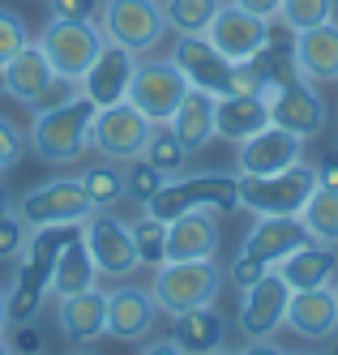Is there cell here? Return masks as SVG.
<instances>
[{
  "label": "cell",
  "instance_id": "1",
  "mask_svg": "<svg viewBox=\"0 0 338 355\" xmlns=\"http://www.w3.org/2000/svg\"><path fill=\"white\" fill-rule=\"evenodd\" d=\"M189 210H240V175L236 171H180L150 197L146 214L154 218H180Z\"/></svg>",
  "mask_w": 338,
  "mask_h": 355
},
{
  "label": "cell",
  "instance_id": "2",
  "mask_svg": "<svg viewBox=\"0 0 338 355\" xmlns=\"http://www.w3.org/2000/svg\"><path fill=\"white\" fill-rule=\"evenodd\" d=\"M227 283V270L214 261V257H201V261H163L159 274L150 283V300L154 309L167 313V317H180L189 309H205L214 304L219 291Z\"/></svg>",
  "mask_w": 338,
  "mask_h": 355
},
{
  "label": "cell",
  "instance_id": "3",
  "mask_svg": "<svg viewBox=\"0 0 338 355\" xmlns=\"http://www.w3.org/2000/svg\"><path fill=\"white\" fill-rule=\"evenodd\" d=\"M94 103L90 98H69L65 107H56V112H39L35 120H31V150L43 159V163H51V167H69V163H77L90 150V124H94Z\"/></svg>",
  "mask_w": 338,
  "mask_h": 355
},
{
  "label": "cell",
  "instance_id": "4",
  "mask_svg": "<svg viewBox=\"0 0 338 355\" xmlns=\"http://www.w3.org/2000/svg\"><path fill=\"white\" fill-rule=\"evenodd\" d=\"M317 167L304 159L274 175H240V210L248 214H300L304 201L317 193Z\"/></svg>",
  "mask_w": 338,
  "mask_h": 355
},
{
  "label": "cell",
  "instance_id": "5",
  "mask_svg": "<svg viewBox=\"0 0 338 355\" xmlns=\"http://www.w3.org/2000/svg\"><path fill=\"white\" fill-rule=\"evenodd\" d=\"M99 31L108 43H120L128 52H154L167 35L163 0H99Z\"/></svg>",
  "mask_w": 338,
  "mask_h": 355
},
{
  "label": "cell",
  "instance_id": "6",
  "mask_svg": "<svg viewBox=\"0 0 338 355\" xmlns=\"http://www.w3.org/2000/svg\"><path fill=\"white\" fill-rule=\"evenodd\" d=\"M35 43H39V52L47 56V64H51V73H56V78L82 82V73L90 69L94 52H99L108 39H103L99 21H65V17H51Z\"/></svg>",
  "mask_w": 338,
  "mask_h": 355
},
{
  "label": "cell",
  "instance_id": "7",
  "mask_svg": "<svg viewBox=\"0 0 338 355\" xmlns=\"http://www.w3.org/2000/svg\"><path fill=\"white\" fill-rule=\"evenodd\" d=\"M17 218L26 223V232L35 227H65V223H86V214L94 210L82 175H60V180H47L39 189H31L17 201Z\"/></svg>",
  "mask_w": 338,
  "mask_h": 355
},
{
  "label": "cell",
  "instance_id": "8",
  "mask_svg": "<svg viewBox=\"0 0 338 355\" xmlns=\"http://www.w3.org/2000/svg\"><path fill=\"white\" fill-rule=\"evenodd\" d=\"M189 82L185 73L176 69L171 56H137V69H133V82H128V103H133L142 116H150V124H167L171 112L180 107Z\"/></svg>",
  "mask_w": 338,
  "mask_h": 355
},
{
  "label": "cell",
  "instance_id": "9",
  "mask_svg": "<svg viewBox=\"0 0 338 355\" xmlns=\"http://www.w3.org/2000/svg\"><path fill=\"white\" fill-rule=\"evenodd\" d=\"M82 240L94 257V270L103 278H133V270L142 266L137 261V248H133V232H128V223L116 218L112 210H90L86 223H82Z\"/></svg>",
  "mask_w": 338,
  "mask_h": 355
},
{
  "label": "cell",
  "instance_id": "10",
  "mask_svg": "<svg viewBox=\"0 0 338 355\" xmlns=\"http://www.w3.org/2000/svg\"><path fill=\"white\" fill-rule=\"evenodd\" d=\"M150 116H142L133 103H112V107H99L94 112V124H90V146L99 150L103 159L112 163H128L133 155L146 150V137H150Z\"/></svg>",
  "mask_w": 338,
  "mask_h": 355
},
{
  "label": "cell",
  "instance_id": "11",
  "mask_svg": "<svg viewBox=\"0 0 338 355\" xmlns=\"http://www.w3.org/2000/svg\"><path fill=\"white\" fill-rule=\"evenodd\" d=\"M326 98L317 94V82L296 78L287 86H274L270 90V124L296 133L300 141H313L326 133Z\"/></svg>",
  "mask_w": 338,
  "mask_h": 355
},
{
  "label": "cell",
  "instance_id": "12",
  "mask_svg": "<svg viewBox=\"0 0 338 355\" xmlns=\"http://www.w3.org/2000/svg\"><path fill=\"white\" fill-rule=\"evenodd\" d=\"M171 60H176L180 73H185V82L193 90H205V94H214V98L231 94V73H236V60H227L205 35H176Z\"/></svg>",
  "mask_w": 338,
  "mask_h": 355
},
{
  "label": "cell",
  "instance_id": "13",
  "mask_svg": "<svg viewBox=\"0 0 338 355\" xmlns=\"http://www.w3.org/2000/svg\"><path fill=\"white\" fill-rule=\"evenodd\" d=\"M133 69H137V52H128L120 43H103L90 69L82 73V98H90L94 107H112V103H124L128 98V82H133Z\"/></svg>",
  "mask_w": 338,
  "mask_h": 355
},
{
  "label": "cell",
  "instance_id": "14",
  "mask_svg": "<svg viewBox=\"0 0 338 355\" xmlns=\"http://www.w3.org/2000/svg\"><path fill=\"white\" fill-rule=\"evenodd\" d=\"M287 300H291V287L282 283V274L266 270L253 287H244L240 334L244 338H274L282 329V321H287Z\"/></svg>",
  "mask_w": 338,
  "mask_h": 355
},
{
  "label": "cell",
  "instance_id": "15",
  "mask_svg": "<svg viewBox=\"0 0 338 355\" xmlns=\"http://www.w3.org/2000/svg\"><path fill=\"white\" fill-rule=\"evenodd\" d=\"M304 141L278 124H266L262 133H253L236 146V175H274L282 167H291L304 159Z\"/></svg>",
  "mask_w": 338,
  "mask_h": 355
},
{
  "label": "cell",
  "instance_id": "16",
  "mask_svg": "<svg viewBox=\"0 0 338 355\" xmlns=\"http://www.w3.org/2000/svg\"><path fill=\"white\" fill-rule=\"evenodd\" d=\"M205 39H210L227 60L244 64V60H253V56L266 47V39H270V21L253 17V13H244L240 5H231V0H227V5L214 13V21H210V31H205Z\"/></svg>",
  "mask_w": 338,
  "mask_h": 355
},
{
  "label": "cell",
  "instance_id": "17",
  "mask_svg": "<svg viewBox=\"0 0 338 355\" xmlns=\"http://www.w3.org/2000/svg\"><path fill=\"white\" fill-rule=\"evenodd\" d=\"M304 244H308V232H304L300 214H257V223H253V232L244 236L240 252L274 270L282 257H291V252L304 248Z\"/></svg>",
  "mask_w": 338,
  "mask_h": 355
},
{
  "label": "cell",
  "instance_id": "18",
  "mask_svg": "<svg viewBox=\"0 0 338 355\" xmlns=\"http://www.w3.org/2000/svg\"><path fill=\"white\" fill-rule=\"evenodd\" d=\"M219 210H189L167 223V252L163 261H201V257H214L223 232H219Z\"/></svg>",
  "mask_w": 338,
  "mask_h": 355
},
{
  "label": "cell",
  "instance_id": "19",
  "mask_svg": "<svg viewBox=\"0 0 338 355\" xmlns=\"http://www.w3.org/2000/svg\"><path fill=\"white\" fill-rule=\"evenodd\" d=\"M296 338L304 343H326L334 329H338V300H334V287H308V291H291L287 300V321Z\"/></svg>",
  "mask_w": 338,
  "mask_h": 355
},
{
  "label": "cell",
  "instance_id": "20",
  "mask_svg": "<svg viewBox=\"0 0 338 355\" xmlns=\"http://www.w3.org/2000/svg\"><path fill=\"white\" fill-rule=\"evenodd\" d=\"M56 304H60V309H56V325H60L65 343L86 347V343H99L103 334H108V291H103V287L65 295Z\"/></svg>",
  "mask_w": 338,
  "mask_h": 355
},
{
  "label": "cell",
  "instance_id": "21",
  "mask_svg": "<svg viewBox=\"0 0 338 355\" xmlns=\"http://www.w3.org/2000/svg\"><path fill=\"white\" fill-rule=\"evenodd\" d=\"M159 325V309H154L150 291L142 287H116L108 291V334L120 343H142Z\"/></svg>",
  "mask_w": 338,
  "mask_h": 355
},
{
  "label": "cell",
  "instance_id": "22",
  "mask_svg": "<svg viewBox=\"0 0 338 355\" xmlns=\"http://www.w3.org/2000/svg\"><path fill=\"white\" fill-rule=\"evenodd\" d=\"M51 78H56V73H51V64H47V56L39 52L35 39L26 43L22 52H13L5 64H0V90H5L13 103H22V107H31Z\"/></svg>",
  "mask_w": 338,
  "mask_h": 355
},
{
  "label": "cell",
  "instance_id": "23",
  "mask_svg": "<svg viewBox=\"0 0 338 355\" xmlns=\"http://www.w3.org/2000/svg\"><path fill=\"white\" fill-rule=\"evenodd\" d=\"M270 124V94H227L214 103V137L240 146Z\"/></svg>",
  "mask_w": 338,
  "mask_h": 355
},
{
  "label": "cell",
  "instance_id": "24",
  "mask_svg": "<svg viewBox=\"0 0 338 355\" xmlns=\"http://www.w3.org/2000/svg\"><path fill=\"white\" fill-rule=\"evenodd\" d=\"M296 64L308 82H338V21H321L296 35Z\"/></svg>",
  "mask_w": 338,
  "mask_h": 355
},
{
  "label": "cell",
  "instance_id": "25",
  "mask_svg": "<svg viewBox=\"0 0 338 355\" xmlns=\"http://www.w3.org/2000/svg\"><path fill=\"white\" fill-rule=\"evenodd\" d=\"M171 343L185 355H214L227 343V321L214 313V304H205V309H189V313L171 317Z\"/></svg>",
  "mask_w": 338,
  "mask_h": 355
},
{
  "label": "cell",
  "instance_id": "26",
  "mask_svg": "<svg viewBox=\"0 0 338 355\" xmlns=\"http://www.w3.org/2000/svg\"><path fill=\"white\" fill-rule=\"evenodd\" d=\"M214 103H219L214 94H205V90H193V86H189L185 98H180V107H176L171 120H167L171 133L185 141V150H193V155L214 141Z\"/></svg>",
  "mask_w": 338,
  "mask_h": 355
},
{
  "label": "cell",
  "instance_id": "27",
  "mask_svg": "<svg viewBox=\"0 0 338 355\" xmlns=\"http://www.w3.org/2000/svg\"><path fill=\"white\" fill-rule=\"evenodd\" d=\"M282 274V283H287L291 291H308V287H326L334 270H338V252L330 244H317V240H308L304 248H296L291 257H282L274 266Z\"/></svg>",
  "mask_w": 338,
  "mask_h": 355
},
{
  "label": "cell",
  "instance_id": "28",
  "mask_svg": "<svg viewBox=\"0 0 338 355\" xmlns=\"http://www.w3.org/2000/svg\"><path fill=\"white\" fill-rule=\"evenodd\" d=\"M90 287H99V270H94V257H90V248H86L82 232H77V236L60 248L56 266H51V287H47V295L65 300V295L90 291Z\"/></svg>",
  "mask_w": 338,
  "mask_h": 355
},
{
  "label": "cell",
  "instance_id": "29",
  "mask_svg": "<svg viewBox=\"0 0 338 355\" xmlns=\"http://www.w3.org/2000/svg\"><path fill=\"white\" fill-rule=\"evenodd\" d=\"M300 223H304L308 240L338 248V189H321L317 184V193L308 197L304 210H300Z\"/></svg>",
  "mask_w": 338,
  "mask_h": 355
},
{
  "label": "cell",
  "instance_id": "30",
  "mask_svg": "<svg viewBox=\"0 0 338 355\" xmlns=\"http://www.w3.org/2000/svg\"><path fill=\"white\" fill-rule=\"evenodd\" d=\"M227 0H163L167 35H205Z\"/></svg>",
  "mask_w": 338,
  "mask_h": 355
},
{
  "label": "cell",
  "instance_id": "31",
  "mask_svg": "<svg viewBox=\"0 0 338 355\" xmlns=\"http://www.w3.org/2000/svg\"><path fill=\"white\" fill-rule=\"evenodd\" d=\"M82 184H86V197L94 210H112L124 201V163H112V159H99L94 167L82 171Z\"/></svg>",
  "mask_w": 338,
  "mask_h": 355
},
{
  "label": "cell",
  "instance_id": "32",
  "mask_svg": "<svg viewBox=\"0 0 338 355\" xmlns=\"http://www.w3.org/2000/svg\"><path fill=\"white\" fill-rule=\"evenodd\" d=\"M142 155L159 167L167 180H171V175H180V171H189V163H193V150H185V141L171 133V124H154Z\"/></svg>",
  "mask_w": 338,
  "mask_h": 355
},
{
  "label": "cell",
  "instance_id": "33",
  "mask_svg": "<svg viewBox=\"0 0 338 355\" xmlns=\"http://www.w3.org/2000/svg\"><path fill=\"white\" fill-rule=\"evenodd\" d=\"M133 232V248H137V261L142 266H163V252H167V223L154 218V214H142L137 223H128Z\"/></svg>",
  "mask_w": 338,
  "mask_h": 355
},
{
  "label": "cell",
  "instance_id": "34",
  "mask_svg": "<svg viewBox=\"0 0 338 355\" xmlns=\"http://www.w3.org/2000/svg\"><path fill=\"white\" fill-rule=\"evenodd\" d=\"M163 180H167V175L154 167L146 155H133V159L124 163V197H128V201H137L142 210L150 206V197L163 189Z\"/></svg>",
  "mask_w": 338,
  "mask_h": 355
},
{
  "label": "cell",
  "instance_id": "35",
  "mask_svg": "<svg viewBox=\"0 0 338 355\" xmlns=\"http://www.w3.org/2000/svg\"><path fill=\"white\" fill-rule=\"evenodd\" d=\"M330 17H334L330 0H282L278 5V26H287L291 35L313 31V26H321V21H330Z\"/></svg>",
  "mask_w": 338,
  "mask_h": 355
},
{
  "label": "cell",
  "instance_id": "36",
  "mask_svg": "<svg viewBox=\"0 0 338 355\" xmlns=\"http://www.w3.org/2000/svg\"><path fill=\"white\" fill-rule=\"evenodd\" d=\"M26 43H31V31H26L22 13H13V9H0V64H5L13 52H22Z\"/></svg>",
  "mask_w": 338,
  "mask_h": 355
},
{
  "label": "cell",
  "instance_id": "37",
  "mask_svg": "<svg viewBox=\"0 0 338 355\" xmlns=\"http://www.w3.org/2000/svg\"><path fill=\"white\" fill-rule=\"evenodd\" d=\"M26 248V223L17 218V210L0 214V261H17Z\"/></svg>",
  "mask_w": 338,
  "mask_h": 355
},
{
  "label": "cell",
  "instance_id": "38",
  "mask_svg": "<svg viewBox=\"0 0 338 355\" xmlns=\"http://www.w3.org/2000/svg\"><path fill=\"white\" fill-rule=\"evenodd\" d=\"M26 155V137L17 133V124L0 116V175H9Z\"/></svg>",
  "mask_w": 338,
  "mask_h": 355
},
{
  "label": "cell",
  "instance_id": "39",
  "mask_svg": "<svg viewBox=\"0 0 338 355\" xmlns=\"http://www.w3.org/2000/svg\"><path fill=\"white\" fill-rule=\"evenodd\" d=\"M82 90H77V82H69V78H51L47 86H43V94L31 103V116H39V112H56V107H65L69 98H77Z\"/></svg>",
  "mask_w": 338,
  "mask_h": 355
},
{
  "label": "cell",
  "instance_id": "40",
  "mask_svg": "<svg viewBox=\"0 0 338 355\" xmlns=\"http://www.w3.org/2000/svg\"><path fill=\"white\" fill-rule=\"evenodd\" d=\"M51 17H65V21H94L99 13V0H47Z\"/></svg>",
  "mask_w": 338,
  "mask_h": 355
},
{
  "label": "cell",
  "instance_id": "41",
  "mask_svg": "<svg viewBox=\"0 0 338 355\" xmlns=\"http://www.w3.org/2000/svg\"><path fill=\"white\" fill-rule=\"evenodd\" d=\"M9 347H13V355H43V334H39V325H35V321L13 325Z\"/></svg>",
  "mask_w": 338,
  "mask_h": 355
},
{
  "label": "cell",
  "instance_id": "42",
  "mask_svg": "<svg viewBox=\"0 0 338 355\" xmlns=\"http://www.w3.org/2000/svg\"><path fill=\"white\" fill-rule=\"evenodd\" d=\"M266 270H270V266H262V261H253V257H244V252H240V257L231 261V274H227V278H231V287L244 291V287H253Z\"/></svg>",
  "mask_w": 338,
  "mask_h": 355
},
{
  "label": "cell",
  "instance_id": "43",
  "mask_svg": "<svg viewBox=\"0 0 338 355\" xmlns=\"http://www.w3.org/2000/svg\"><path fill=\"white\" fill-rule=\"evenodd\" d=\"M231 5H240L244 13L262 17V21H278V5H282V0H231Z\"/></svg>",
  "mask_w": 338,
  "mask_h": 355
},
{
  "label": "cell",
  "instance_id": "44",
  "mask_svg": "<svg viewBox=\"0 0 338 355\" xmlns=\"http://www.w3.org/2000/svg\"><path fill=\"white\" fill-rule=\"evenodd\" d=\"M236 355H287V351H282L274 338H248V343H244Z\"/></svg>",
  "mask_w": 338,
  "mask_h": 355
},
{
  "label": "cell",
  "instance_id": "45",
  "mask_svg": "<svg viewBox=\"0 0 338 355\" xmlns=\"http://www.w3.org/2000/svg\"><path fill=\"white\" fill-rule=\"evenodd\" d=\"M317 180H321V189H338V150L317 167Z\"/></svg>",
  "mask_w": 338,
  "mask_h": 355
},
{
  "label": "cell",
  "instance_id": "46",
  "mask_svg": "<svg viewBox=\"0 0 338 355\" xmlns=\"http://www.w3.org/2000/svg\"><path fill=\"white\" fill-rule=\"evenodd\" d=\"M142 355H185V351H180L171 338H154V343H146V347H142Z\"/></svg>",
  "mask_w": 338,
  "mask_h": 355
},
{
  "label": "cell",
  "instance_id": "47",
  "mask_svg": "<svg viewBox=\"0 0 338 355\" xmlns=\"http://www.w3.org/2000/svg\"><path fill=\"white\" fill-rule=\"evenodd\" d=\"M9 210H13V197H9L5 184H0V214H9Z\"/></svg>",
  "mask_w": 338,
  "mask_h": 355
},
{
  "label": "cell",
  "instance_id": "48",
  "mask_svg": "<svg viewBox=\"0 0 338 355\" xmlns=\"http://www.w3.org/2000/svg\"><path fill=\"white\" fill-rule=\"evenodd\" d=\"M9 329V309H5V291H0V334Z\"/></svg>",
  "mask_w": 338,
  "mask_h": 355
},
{
  "label": "cell",
  "instance_id": "49",
  "mask_svg": "<svg viewBox=\"0 0 338 355\" xmlns=\"http://www.w3.org/2000/svg\"><path fill=\"white\" fill-rule=\"evenodd\" d=\"M326 343H330V355H338V329H334V334H330Z\"/></svg>",
  "mask_w": 338,
  "mask_h": 355
},
{
  "label": "cell",
  "instance_id": "50",
  "mask_svg": "<svg viewBox=\"0 0 338 355\" xmlns=\"http://www.w3.org/2000/svg\"><path fill=\"white\" fill-rule=\"evenodd\" d=\"M0 355H13V347H9V338L0 334Z\"/></svg>",
  "mask_w": 338,
  "mask_h": 355
},
{
  "label": "cell",
  "instance_id": "51",
  "mask_svg": "<svg viewBox=\"0 0 338 355\" xmlns=\"http://www.w3.org/2000/svg\"><path fill=\"white\" fill-rule=\"evenodd\" d=\"M330 5H334V13H338V0H330Z\"/></svg>",
  "mask_w": 338,
  "mask_h": 355
},
{
  "label": "cell",
  "instance_id": "52",
  "mask_svg": "<svg viewBox=\"0 0 338 355\" xmlns=\"http://www.w3.org/2000/svg\"><path fill=\"white\" fill-rule=\"evenodd\" d=\"M287 355H291V351H287ZM300 355H313V351H300Z\"/></svg>",
  "mask_w": 338,
  "mask_h": 355
},
{
  "label": "cell",
  "instance_id": "53",
  "mask_svg": "<svg viewBox=\"0 0 338 355\" xmlns=\"http://www.w3.org/2000/svg\"><path fill=\"white\" fill-rule=\"evenodd\" d=\"M214 355H231V351H214Z\"/></svg>",
  "mask_w": 338,
  "mask_h": 355
},
{
  "label": "cell",
  "instance_id": "54",
  "mask_svg": "<svg viewBox=\"0 0 338 355\" xmlns=\"http://www.w3.org/2000/svg\"><path fill=\"white\" fill-rule=\"evenodd\" d=\"M73 355H86V351H73Z\"/></svg>",
  "mask_w": 338,
  "mask_h": 355
},
{
  "label": "cell",
  "instance_id": "55",
  "mask_svg": "<svg viewBox=\"0 0 338 355\" xmlns=\"http://www.w3.org/2000/svg\"><path fill=\"white\" fill-rule=\"evenodd\" d=\"M334 300H338V287H334Z\"/></svg>",
  "mask_w": 338,
  "mask_h": 355
}]
</instances>
